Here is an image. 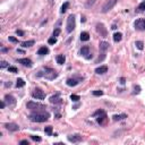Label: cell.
Returning <instances> with one entry per match:
<instances>
[{
	"label": "cell",
	"instance_id": "6da1fadb",
	"mask_svg": "<svg viewBox=\"0 0 145 145\" xmlns=\"http://www.w3.org/2000/svg\"><path fill=\"white\" fill-rule=\"evenodd\" d=\"M57 76H58V74L52 68H43L38 73V77H45L48 79H55Z\"/></svg>",
	"mask_w": 145,
	"mask_h": 145
},
{
	"label": "cell",
	"instance_id": "7a4b0ae2",
	"mask_svg": "<svg viewBox=\"0 0 145 145\" xmlns=\"http://www.w3.org/2000/svg\"><path fill=\"white\" fill-rule=\"evenodd\" d=\"M50 115L49 113H32V115L28 116V118H30L31 121H33V123H44V121H47L48 119H49Z\"/></svg>",
	"mask_w": 145,
	"mask_h": 145
},
{
	"label": "cell",
	"instance_id": "3957f363",
	"mask_svg": "<svg viewBox=\"0 0 145 145\" xmlns=\"http://www.w3.org/2000/svg\"><path fill=\"white\" fill-rule=\"evenodd\" d=\"M96 116H99V117L96 118V121L100 125H104L107 123V115L103 110H98L96 112L93 113V117H96Z\"/></svg>",
	"mask_w": 145,
	"mask_h": 145
},
{
	"label": "cell",
	"instance_id": "277c9868",
	"mask_svg": "<svg viewBox=\"0 0 145 145\" xmlns=\"http://www.w3.org/2000/svg\"><path fill=\"white\" fill-rule=\"evenodd\" d=\"M27 108L32 111H39V110H42V111H45L47 109V106L41 103H36V102H28L27 103Z\"/></svg>",
	"mask_w": 145,
	"mask_h": 145
},
{
	"label": "cell",
	"instance_id": "5b68a950",
	"mask_svg": "<svg viewBox=\"0 0 145 145\" xmlns=\"http://www.w3.org/2000/svg\"><path fill=\"white\" fill-rule=\"evenodd\" d=\"M76 27V23H75V16L74 15H70L67 19V26H66V30L68 33H72Z\"/></svg>",
	"mask_w": 145,
	"mask_h": 145
},
{
	"label": "cell",
	"instance_id": "8992f818",
	"mask_svg": "<svg viewBox=\"0 0 145 145\" xmlns=\"http://www.w3.org/2000/svg\"><path fill=\"white\" fill-rule=\"evenodd\" d=\"M117 1L118 0H109V1H107L103 5V7H102V13H108L109 10H111L115 7V5L117 4Z\"/></svg>",
	"mask_w": 145,
	"mask_h": 145
},
{
	"label": "cell",
	"instance_id": "52a82bcc",
	"mask_svg": "<svg viewBox=\"0 0 145 145\" xmlns=\"http://www.w3.org/2000/svg\"><path fill=\"white\" fill-rule=\"evenodd\" d=\"M134 27L138 31H145V18L136 19L134 23Z\"/></svg>",
	"mask_w": 145,
	"mask_h": 145
},
{
	"label": "cell",
	"instance_id": "ba28073f",
	"mask_svg": "<svg viewBox=\"0 0 145 145\" xmlns=\"http://www.w3.org/2000/svg\"><path fill=\"white\" fill-rule=\"evenodd\" d=\"M32 96L34 99H36V100H43V99L45 98V93L40 89H35L32 93Z\"/></svg>",
	"mask_w": 145,
	"mask_h": 145
},
{
	"label": "cell",
	"instance_id": "9c48e42d",
	"mask_svg": "<svg viewBox=\"0 0 145 145\" xmlns=\"http://www.w3.org/2000/svg\"><path fill=\"white\" fill-rule=\"evenodd\" d=\"M4 101H5L9 107H14V106L16 104V99L14 98L13 95H10V94H6Z\"/></svg>",
	"mask_w": 145,
	"mask_h": 145
},
{
	"label": "cell",
	"instance_id": "30bf717a",
	"mask_svg": "<svg viewBox=\"0 0 145 145\" xmlns=\"http://www.w3.org/2000/svg\"><path fill=\"white\" fill-rule=\"evenodd\" d=\"M5 127L6 129H8L9 132H17L19 129V126L14 123H9V124H5Z\"/></svg>",
	"mask_w": 145,
	"mask_h": 145
},
{
	"label": "cell",
	"instance_id": "8fae6325",
	"mask_svg": "<svg viewBox=\"0 0 145 145\" xmlns=\"http://www.w3.org/2000/svg\"><path fill=\"white\" fill-rule=\"evenodd\" d=\"M18 62H19V64H22L23 66H25V67H32V65H33L32 60H31V59H28V58L18 59Z\"/></svg>",
	"mask_w": 145,
	"mask_h": 145
},
{
	"label": "cell",
	"instance_id": "7c38bea8",
	"mask_svg": "<svg viewBox=\"0 0 145 145\" xmlns=\"http://www.w3.org/2000/svg\"><path fill=\"white\" fill-rule=\"evenodd\" d=\"M82 140H83V138H82V136L78 135V134L68 136V141L72 142V143H78V142H81Z\"/></svg>",
	"mask_w": 145,
	"mask_h": 145
},
{
	"label": "cell",
	"instance_id": "4fadbf2b",
	"mask_svg": "<svg viewBox=\"0 0 145 145\" xmlns=\"http://www.w3.org/2000/svg\"><path fill=\"white\" fill-rule=\"evenodd\" d=\"M96 31H98V32L100 33V35H102L103 38H106L107 36V30H106V27L103 26V24H98L96 25Z\"/></svg>",
	"mask_w": 145,
	"mask_h": 145
},
{
	"label": "cell",
	"instance_id": "5bb4252c",
	"mask_svg": "<svg viewBox=\"0 0 145 145\" xmlns=\"http://www.w3.org/2000/svg\"><path fill=\"white\" fill-rule=\"evenodd\" d=\"M50 102L51 103H55V104H60L61 103V98H60V94H56L50 98Z\"/></svg>",
	"mask_w": 145,
	"mask_h": 145
},
{
	"label": "cell",
	"instance_id": "9a60e30c",
	"mask_svg": "<svg viewBox=\"0 0 145 145\" xmlns=\"http://www.w3.org/2000/svg\"><path fill=\"white\" fill-rule=\"evenodd\" d=\"M79 53H81L82 56H84L86 59H89V55H90V48L89 47H83L79 51Z\"/></svg>",
	"mask_w": 145,
	"mask_h": 145
},
{
	"label": "cell",
	"instance_id": "2e32d148",
	"mask_svg": "<svg viewBox=\"0 0 145 145\" xmlns=\"http://www.w3.org/2000/svg\"><path fill=\"white\" fill-rule=\"evenodd\" d=\"M66 83H67L68 86H76V85L79 83V79H76V78H68Z\"/></svg>",
	"mask_w": 145,
	"mask_h": 145
},
{
	"label": "cell",
	"instance_id": "e0dca14e",
	"mask_svg": "<svg viewBox=\"0 0 145 145\" xmlns=\"http://www.w3.org/2000/svg\"><path fill=\"white\" fill-rule=\"evenodd\" d=\"M108 72V67L107 66H100L95 69V73L99 74V75H102V74H106Z\"/></svg>",
	"mask_w": 145,
	"mask_h": 145
},
{
	"label": "cell",
	"instance_id": "ac0fdd59",
	"mask_svg": "<svg viewBox=\"0 0 145 145\" xmlns=\"http://www.w3.org/2000/svg\"><path fill=\"white\" fill-rule=\"evenodd\" d=\"M47 53H49V49L47 47H41L38 50V55H40V56H45Z\"/></svg>",
	"mask_w": 145,
	"mask_h": 145
},
{
	"label": "cell",
	"instance_id": "d6986e66",
	"mask_svg": "<svg viewBox=\"0 0 145 145\" xmlns=\"http://www.w3.org/2000/svg\"><path fill=\"white\" fill-rule=\"evenodd\" d=\"M109 43L108 42H104V41H102L100 42V50L102 51V52H106V50L107 49H109Z\"/></svg>",
	"mask_w": 145,
	"mask_h": 145
},
{
	"label": "cell",
	"instance_id": "ffe728a7",
	"mask_svg": "<svg viewBox=\"0 0 145 145\" xmlns=\"http://www.w3.org/2000/svg\"><path fill=\"white\" fill-rule=\"evenodd\" d=\"M112 118H113V120H115V121H118V120H124L125 118H127V115H125V113H123V115H115Z\"/></svg>",
	"mask_w": 145,
	"mask_h": 145
},
{
	"label": "cell",
	"instance_id": "44dd1931",
	"mask_svg": "<svg viewBox=\"0 0 145 145\" xmlns=\"http://www.w3.org/2000/svg\"><path fill=\"white\" fill-rule=\"evenodd\" d=\"M34 43H35V42H34V40H30V41L22 42V47L23 48H28V47H32Z\"/></svg>",
	"mask_w": 145,
	"mask_h": 145
},
{
	"label": "cell",
	"instance_id": "7402d4cb",
	"mask_svg": "<svg viewBox=\"0 0 145 145\" xmlns=\"http://www.w3.org/2000/svg\"><path fill=\"white\" fill-rule=\"evenodd\" d=\"M121 39H123V34H121V33L118 32V33L113 34V41H115V42H120Z\"/></svg>",
	"mask_w": 145,
	"mask_h": 145
},
{
	"label": "cell",
	"instance_id": "603a6c76",
	"mask_svg": "<svg viewBox=\"0 0 145 145\" xmlns=\"http://www.w3.org/2000/svg\"><path fill=\"white\" fill-rule=\"evenodd\" d=\"M65 60H66V57H65L64 55H59V56H57V62H58L59 65L65 64Z\"/></svg>",
	"mask_w": 145,
	"mask_h": 145
},
{
	"label": "cell",
	"instance_id": "cb8c5ba5",
	"mask_svg": "<svg viewBox=\"0 0 145 145\" xmlns=\"http://www.w3.org/2000/svg\"><path fill=\"white\" fill-rule=\"evenodd\" d=\"M81 40L82 41H89L90 40V34L87 32H82L81 33Z\"/></svg>",
	"mask_w": 145,
	"mask_h": 145
},
{
	"label": "cell",
	"instance_id": "d4e9b609",
	"mask_svg": "<svg viewBox=\"0 0 145 145\" xmlns=\"http://www.w3.org/2000/svg\"><path fill=\"white\" fill-rule=\"evenodd\" d=\"M25 85V82H24V79H22V78H18L16 81V87L17 89H19V87H23Z\"/></svg>",
	"mask_w": 145,
	"mask_h": 145
},
{
	"label": "cell",
	"instance_id": "484cf974",
	"mask_svg": "<svg viewBox=\"0 0 145 145\" xmlns=\"http://www.w3.org/2000/svg\"><path fill=\"white\" fill-rule=\"evenodd\" d=\"M68 7H69V2H68V1H66V2H65V4H64V5H62V6H61V9H60V13H61V14H64V13H66V10L68 9Z\"/></svg>",
	"mask_w": 145,
	"mask_h": 145
},
{
	"label": "cell",
	"instance_id": "4316f807",
	"mask_svg": "<svg viewBox=\"0 0 145 145\" xmlns=\"http://www.w3.org/2000/svg\"><path fill=\"white\" fill-rule=\"evenodd\" d=\"M145 10V1L143 2H141L140 5H138V7H137V13H142V11H144Z\"/></svg>",
	"mask_w": 145,
	"mask_h": 145
},
{
	"label": "cell",
	"instance_id": "83f0119b",
	"mask_svg": "<svg viewBox=\"0 0 145 145\" xmlns=\"http://www.w3.org/2000/svg\"><path fill=\"white\" fill-rule=\"evenodd\" d=\"M44 132H45V134H48V135H52V127L51 126H47L44 128Z\"/></svg>",
	"mask_w": 145,
	"mask_h": 145
},
{
	"label": "cell",
	"instance_id": "f1b7e54d",
	"mask_svg": "<svg viewBox=\"0 0 145 145\" xmlns=\"http://www.w3.org/2000/svg\"><path fill=\"white\" fill-rule=\"evenodd\" d=\"M135 45L137 47V49H140V50H143V48H144V43L142 41H137L135 43Z\"/></svg>",
	"mask_w": 145,
	"mask_h": 145
},
{
	"label": "cell",
	"instance_id": "f546056e",
	"mask_svg": "<svg viewBox=\"0 0 145 145\" xmlns=\"http://www.w3.org/2000/svg\"><path fill=\"white\" fill-rule=\"evenodd\" d=\"M70 99H72V100H73L74 102H77V101L81 100L79 95H76V94H72V95H70Z\"/></svg>",
	"mask_w": 145,
	"mask_h": 145
},
{
	"label": "cell",
	"instance_id": "4dcf8cb0",
	"mask_svg": "<svg viewBox=\"0 0 145 145\" xmlns=\"http://www.w3.org/2000/svg\"><path fill=\"white\" fill-rule=\"evenodd\" d=\"M102 94H103V92H102V91H93V95L94 96H101Z\"/></svg>",
	"mask_w": 145,
	"mask_h": 145
},
{
	"label": "cell",
	"instance_id": "1f68e13d",
	"mask_svg": "<svg viewBox=\"0 0 145 145\" xmlns=\"http://www.w3.org/2000/svg\"><path fill=\"white\" fill-rule=\"evenodd\" d=\"M31 138H32L33 141H35V142H41V137H39V136H35V135H31Z\"/></svg>",
	"mask_w": 145,
	"mask_h": 145
},
{
	"label": "cell",
	"instance_id": "d6a6232c",
	"mask_svg": "<svg viewBox=\"0 0 145 145\" xmlns=\"http://www.w3.org/2000/svg\"><path fill=\"white\" fill-rule=\"evenodd\" d=\"M140 92H141V87L138 86V85H136V86L134 87V94H138Z\"/></svg>",
	"mask_w": 145,
	"mask_h": 145
},
{
	"label": "cell",
	"instance_id": "836d02e7",
	"mask_svg": "<svg viewBox=\"0 0 145 145\" xmlns=\"http://www.w3.org/2000/svg\"><path fill=\"white\" fill-rule=\"evenodd\" d=\"M59 34H60V28H56V30L53 31V38H56V36H58Z\"/></svg>",
	"mask_w": 145,
	"mask_h": 145
},
{
	"label": "cell",
	"instance_id": "e575fe53",
	"mask_svg": "<svg viewBox=\"0 0 145 145\" xmlns=\"http://www.w3.org/2000/svg\"><path fill=\"white\" fill-rule=\"evenodd\" d=\"M48 42H49V44H55V43H57V39L56 38H51V39L48 40Z\"/></svg>",
	"mask_w": 145,
	"mask_h": 145
},
{
	"label": "cell",
	"instance_id": "d590c367",
	"mask_svg": "<svg viewBox=\"0 0 145 145\" xmlns=\"http://www.w3.org/2000/svg\"><path fill=\"white\" fill-rule=\"evenodd\" d=\"M8 39H9L10 42H14V43H18V40H17L16 38H14V36H9Z\"/></svg>",
	"mask_w": 145,
	"mask_h": 145
},
{
	"label": "cell",
	"instance_id": "8d00e7d4",
	"mask_svg": "<svg viewBox=\"0 0 145 145\" xmlns=\"http://www.w3.org/2000/svg\"><path fill=\"white\" fill-rule=\"evenodd\" d=\"M8 70L11 73H17V68L16 67H8Z\"/></svg>",
	"mask_w": 145,
	"mask_h": 145
},
{
	"label": "cell",
	"instance_id": "74e56055",
	"mask_svg": "<svg viewBox=\"0 0 145 145\" xmlns=\"http://www.w3.org/2000/svg\"><path fill=\"white\" fill-rule=\"evenodd\" d=\"M21 145H28L30 144V142H28L27 140H23V141H21V143H19Z\"/></svg>",
	"mask_w": 145,
	"mask_h": 145
},
{
	"label": "cell",
	"instance_id": "f35d334b",
	"mask_svg": "<svg viewBox=\"0 0 145 145\" xmlns=\"http://www.w3.org/2000/svg\"><path fill=\"white\" fill-rule=\"evenodd\" d=\"M1 68H5V67H8V62L7 61H1V66H0Z\"/></svg>",
	"mask_w": 145,
	"mask_h": 145
},
{
	"label": "cell",
	"instance_id": "ab89813d",
	"mask_svg": "<svg viewBox=\"0 0 145 145\" xmlns=\"http://www.w3.org/2000/svg\"><path fill=\"white\" fill-rule=\"evenodd\" d=\"M16 34H17V35H19V36H23V35H24V32L21 31V30H17L16 31Z\"/></svg>",
	"mask_w": 145,
	"mask_h": 145
},
{
	"label": "cell",
	"instance_id": "60d3db41",
	"mask_svg": "<svg viewBox=\"0 0 145 145\" xmlns=\"http://www.w3.org/2000/svg\"><path fill=\"white\" fill-rule=\"evenodd\" d=\"M0 107H1V109H4V108L6 107V102H5V101H2V102H1V104H0Z\"/></svg>",
	"mask_w": 145,
	"mask_h": 145
},
{
	"label": "cell",
	"instance_id": "b9f144b4",
	"mask_svg": "<svg viewBox=\"0 0 145 145\" xmlns=\"http://www.w3.org/2000/svg\"><path fill=\"white\" fill-rule=\"evenodd\" d=\"M120 83L121 84H125V83H126V82H125V78L123 77V78H120Z\"/></svg>",
	"mask_w": 145,
	"mask_h": 145
},
{
	"label": "cell",
	"instance_id": "7bdbcfd3",
	"mask_svg": "<svg viewBox=\"0 0 145 145\" xmlns=\"http://www.w3.org/2000/svg\"><path fill=\"white\" fill-rule=\"evenodd\" d=\"M93 2H94V0H90L89 2H87V6H90V5H92Z\"/></svg>",
	"mask_w": 145,
	"mask_h": 145
}]
</instances>
